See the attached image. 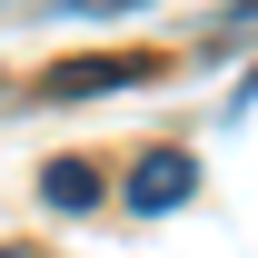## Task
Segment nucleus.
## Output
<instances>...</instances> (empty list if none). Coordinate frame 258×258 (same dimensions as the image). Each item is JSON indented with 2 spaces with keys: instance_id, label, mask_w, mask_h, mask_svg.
I'll return each instance as SVG.
<instances>
[{
  "instance_id": "2",
  "label": "nucleus",
  "mask_w": 258,
  "mask_h": 258,
  "mask_svg": "<svg viewBox=\"0 0 258 258\" xmlns=\"http://www.w3.org/2000/svg\"><path fill=\"white\" fill-rule=\"evenodd\" d=\"M149 70H159V60H60L40 90H50V99H90V90H129V80H149Z\"/></svg>"
},
{
  "instance_id": "3",
  "label": "nucleus",
  "mask_w": 258,
  "mask_h": 258,
  "mask_svg": "<svg viewBox=\"0 0 258 258\" xmlns=\"http://www.w3.org/2000/svg\"><path fill=\"white\" fill-rule=\"evenodd\" d=\"M40 199H50V209H90V199H99V169L90 159H50V169H40Z\"/></svg>"
},
{
  "instance_id": "1",
  "label": "nucleus",
  "mask_w": 258,
  "mask_h": 258,
  "mask_svg": "<svg viewBox=\"0 0 258 258\" xmlns=\"http://www.w3.org/2000/svg\"><path fill=\"white\" fill-rule=\"evenodd\" d=\"M189 189H199V159H189V149H149V159L129 169V209H149V219L179 209Z\"/></svg>"
}]
</instances>
